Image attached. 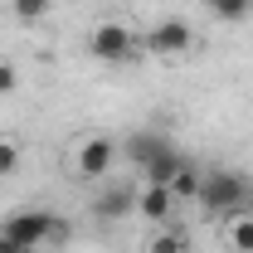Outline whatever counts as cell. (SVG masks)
Segmentation results:
<instances>
[{"label":"cell","mask_w":253,"mask_h":253,"mask_svg":"<svg viewBox=\"0 0 253 253\" xmlns=\"http://www.w3.org/2000/svg\"><path fill=\"white\" fill-rule=\"evenodd\" d=\"M253 185L239 175V170H229V166H214V170H205L200 175V205L210 210V214H244V205H249Z\"/></svg>","instance_id":"6da1fadb"},{"label":"cell","mask_w":253,"mask_h":253,"mask_svg":"<svg viewBox=\"0 0 253 253\" xmlns=\"http://www.w3.org/2000/svg\"><path fill=\"white\" fill-rule=\"evenodd\" d=\"M0 229L30 253L39 249V244H63V239H68V219H63V214H49V210H20V214H10Z\"/></svg>","instance_id":"7a4b0ae2"},{"label":"cell","mask_w":253,"mask_h":253,"mask_svg":"<svg viewBox=\"0 0 253 253\" xmlns=\"http://www.w3.org/2000/svg\"><path fill=\"white\" fill-rule=\"evenodd\" d=\"M88 54H93L97 63H126L131 54H136V34H131V25H122V20H102V25H93V30H88Z\"/></svg>","instance_id":"3957f363"},{"label":"cell","mask_w":253,"mask_h":253,"mask_svg":"<svg viewBox=\"0 0 253 253\" xmlns=\"http://www.w3.org/2000/svg\"><path fill=\"white\" fill-rule=\"evenodd\" d=\"M93 214H97L102 224H117V219H126V214H136V185L112 180V185L93 200Z\"/></svg>","instance_id":"277c9868"},{"label":"cell","mask_w":253,"mask_h":253,"mask_svg":"<svg viewBox=\"0 0 253 253\" xmlns=\"http://www.w3.org/2000/svg\"><path fill=\"white\" fill-rule=\"evenodd\" d=\"M112 166H117V141L93 136V141H83V146H78V175H83V180H102Z\"/></svg>","instance_id":"5b68a950"},{"label":"cell","mask_w":253,"mask_h":253,"mask_svg":"<svg viewBox=\"0 0 253 253\" xmlns=\"http://www.w3.org/2000/svg\"><path fill=\"white\" fill-rule=\"evenodd\" d=\"M190 44H195V30H190L185 20H161L156 30L146 34V49L161 54V59H166V54H185Z\"/></svg>","instance_id":"8992f818"},{"label":"cell","mask_w":253,"mask_h":253,"mask_svg":"<svg viewBox=\"0 0 253 253\" xmlns=\"http://www.w3.org/2000/svg\"><path fill=\"white\" fill-rule=\"evenodd\" d=\"M122 151H126V166L146 170V166H151L161 151H170V136H166V131H151V126H141V131H131V136H126Z\"/></svg>","instance_id":"52a82bcc"},{"label":"cell","mask_w":253,"mask_h":253,"mask_svg":"<svg viewBox=\"0 0 253 253\" xmlns=\"http://www.w3.org/2000/svg\"><path fill=\"white\" fill-rule=\"evenodd\" d=\"M170 210H175V195H170L166 185H146V190H136V214H141V219L166 224V219H170Z\"/></svg>","instance_id":"ba28073f"},{"label":"cell","mask_w":253,"mask_h":253,"mask_svg":"<svg viewBox=\"0 0 253 253\" xmlns=\"http://www.w3.org/2000/svg\"><path fill=\"white\" fill-rule=\"evenodd\" d=\"M180 166H185V156H180V151H175V146H170V151H161V156L151 161V166H146V170H141V175H146V185H170V180H175V170H180Z\"/></svg>","instance_id":"9c48e42d"},{"label":"cell","mask_w":253,"mask_h":253,"mask_svg":"<svg viewBox=\"0 0 253 253\" xmlns=\"http://www.w3.org/2000/svg\"><path fill=\"white\" fill-rule=\"evenodd\" d=\"M205 10L214 20H224V25H239V20L253 15V0H205Z\"/></svg>","instance_id":"30bf717a"},{"label":"cell","mask_w":253,"mask_h":253,"mask_svg":"<svg viewBox=\"0 0 253 253\" xmlns=\"http://www.w3.org/2000/svg\"><path fill=\"white\" fill-rule=\"evenodd\" d=\"M166 190H170L175 200H195V195H200V170H195V166H190V161H185V166L175 170V180H170V185H166Z\"/></svg>","instance_id":"8fae6325"},{"label":"cell","mask_w":253,"mask_h":253,"mask_svg":"<svg viewBox=\"0 0 253 253\" xmlns=\"http://www.w3.org/2000/svg\"><path fill=\"white\" fill-rule=\"evenodd\" d=\"M229 249L234 253H253V219L249 214H234V224H229Z\"/></svg>","instance_id":"7c38bea8"},{"label":"cell","mask_w":253,"mask_h":253,"mask_svg":"<svg viewBox=\"0 0 253 253\" xmlns=\"http://www.w3.org/2000/svg\"><path fill=\"white\" fill-rule=\"evenodd\" d=\"M49 10H54V0H10V15H15V20H25V25L44 20Z\"/></svg>","instance_id":"4fadbf2b"},{"label":"cell","mask_w":253,"mask_h":253,"mask_svg":"<svg viewBox=\"0 0 253 253\" xmlns=\"http://www.w3.org/2000/svg\"><path fill=\"white\" fill-rule=\"evenodd\" d=\"M146 253H190V239L180 234V229H161L156 239H151V249Z\"/></svg>","instance_id":"5bb4252c"},{"label":"cell","mask_w":253,"mask_h":253,"mask_svg":"<svg viewBox=\"0 0 253 253\" xmlns=\"http://www.w3.org/2000/svg\"><path fill=\"white\" fill-rule=\"evenodd\" d=\"M15 170H20V146L0 141V175H15Z\"/></svg>","instance_id":"9a60e30c"},{"label":"cell","mask_w":253,"mask_h":253,"mask_svg":"<svg viewBox=\"0 0 253 253\" xmlns=\"http://www.w3.org/2000/svg\"><path fill=\"white\" fill-rule=\"evenodd\" d=\"M15 88H20V73H15V63L0 59V97H10Z\"/></svg>","instance_id":"2e32d148"},{"label":"cell","mask_w":253,"mask_h":253,"mask_svg":"<svg viewBox=\"0 0 253 253\" xmlns=\"http://www.w3.org/2000/svg\"><path fill=\"white\" fill-rule=\"evenodd\" d=\"M0 253H30V249H20V244H15V239H10V234L0 229Z\"/></svg>","instance_id":"e0dca14e"},{"label":"cell","mask_w":253,"mask_h":253,"mask_svg":"<svg viewBox=\"0 0 253 253\" xmlns=\"http://www.w3.org/2000/svg\"><path fill=\"white\" fill-rule=\"evenodd\" d=\"M244 214H249V219H253V195H249V205H244Z\"/></svg>","instance_id":"ac0fdd59"}]
</instances>
